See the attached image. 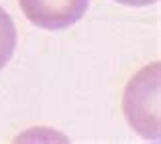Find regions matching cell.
I'll list each match as a JSON object with an SVG mask.
<instances>
[{
	"mask_svg": "<svg viewBox=\"0 0 161 144\" xmlns=\"http://www.w3.org/2000/svg\"><path fill=\"white\" fill-rule=\"evenodd\" d=\"M159 63L143 67L130 77L122 95V112L129 126L141 138L151 142L161 140V100H159Z\"/></svg>",
	"mask_w": 161,
	"mask_h": 144,
	"instance_id": "obj_1",
	"label": "cell"
},
{
	"mask_svg": "<svg viewBox=\"0 0 161 144\" xmlns=\"http://www.w3.org/2000/svg\"><path fill=\"white\" fill-rule=\"evenodd\" d=\"M118 4H125V6H149V4H155L157 0H116Z\"/></svg>",
	"mask_w": 161,
	"mask_h": 144,
	"instance_id": "obj_4",
	"label": "cell"
},
{
	"mask_svg": "<svg viewBox=\"0 0 161 144\" xmlns=\"http://www.w3.org/2000/svg\"><path fill=\"white\" fill-rule=\"evenodd\" d=\"M23 14L45 31H63L86 14L90 0H19Z\"/></svg>",
	"mask_w": 161,
	"mask_h": 144,
	"instance_id": "obj_2",
	"label": "cell"
},
{
	"mask_svg": "<svg viewBox=\"0 0 161 144\" xmlns=\"http://www.w3.org/2000/svg\"><path fill=\"white\" fill-rule=\"evenodd\" d=\"M16 49V27L10 14L0 6V71L6 67Z\"/></svg>",
	"mask_w": 161,
	"mask_h": 144,
	"instance_id": "obj_3",
	"label": "cell"
}]
</instances>
